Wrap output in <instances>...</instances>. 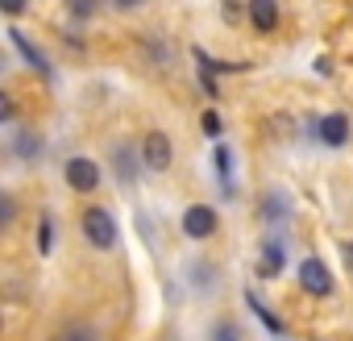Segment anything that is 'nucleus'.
Listing matches in <instances>:
<instances>
[{
  "label": "nucleus",
  "mask_w": 353,
  "mask_h": 341,
  "mask_svg": "<svg viewBox=\"0 0 353 341\" xmlns=\"http://www.w3.org/2000/svg\"><path fill=\"white\" fill-rule=\"evenodd\" d=\"M83 233H88V242L96 250H112L117 246V221H112V213L108 208H88L83 213Z\"/></svg>",
  "instance_id": "obj_1"
},
{
  "label": "nucleus",
  "mask_w": 353,
  "mask_h": 341,
  "mask_svg": "<svg viewBox=\"0 0 353 341\" xmlns=\"http://www.w3.org/2000/svg\"><path fill=\"white\" fill-rule=\"evenodd\" d=\"M299 287H303L307 295H316V300L332 295V275H328V266H324L320 258H303V262H299Z\"/></svg>",
  "instance_id": "obj_2"
},
{
  "label": "nucleus",
  "mask_w": 353,
  "mask_h": 341,
  "mask_svg": "<svg viewBox=\"0 0 353 341\" xmlns=\"http://www.w3.org/2000/svg\"><path fill=\"white\" fill-rule=\"evenodd\" d=\"M63 175H67V184H71L75 192H96V188H100V166H96L92 158H67Z\"/></svg>",
  "instance_id": "obj_3"
},
{
  "label": "nucleus",
  "mask_w": 353,
  "mask_h": 341,
  "mask_svg": "<svg viewBox=\"0 0 353 341\" xmlns=\"http://www.w3.org/2000/svg\"><path fill=\"white\" fill-rule=\"evenodd\" d=\"M183 233L196 237V242L212 237V233H216V208H208V204H192V208L183 213Z\"/></svg>",
  "instance_id": "obj_4"
},
{
  "label": "nucleus",
  "mask_w": 353,
  "mask_h": 341,
  "mask_svg": "<svg viewBox=\"0 0 353 341\" xmlns=\"http://www.w3.org/2000/svg\"><path fill=\"white\" fill-rule=\"evenodd\" d=\"M141 158H145V166H150V170H166V166H170V158H174L170 137H166V133H145V142H141Z\"/></svg>",
  "instance_id": "obj_5"
},
{
  "label": "nucleus",
  "mask_w": 353,
  "mask_h": 341,
  "mask_svg": "<svg viewBox=\"0 0 353 341\" xmlns=\"http://www.w3.org/2000/svg\"><path fill=\"white\" fill-rule=\"evenodd\" d=\"M320 142L332 146V150L345 146V142H349V117H345V113H328V117L320 121Z\"/></svg>",
  "instance_id": "obj_6"
},
{
  "label": "nucleus",
  "mask_w": 353,
  "mask_h": 341,
  "mask_svg": "<svg viewBox=\"0 0 353 341\" xmlns=\"http://www.w3.org/2000/svg\"><path fill=\"white\" fill-rule=\"evenodd\" d=\"M250 21H254V30L270 34L279 26V5L274 0H250Z\"/></svg>",
  "instance_id": "obj_7"
},
{
  "label": "nucleus",
  "mask_w": 353,
  "mask_h": 341,
  "mask_svg": "<svg viewBox=\"0 0 353 341\" xmlns=\"http://www.w3.org/2000/svg\"><path fill=\"white\" fill-rule=\"evenodd\" d=\"M9 42L17 46V55H21L30 67H38V75H42V79H50V75H54V67H50V63H46V59H42V55H38V50H34V46H30L21 34H17V30H9Z\"/></svg>",
  "instance_id": "obj_8"
},
{
  "label": "nucleus",
  "mask_w": 353,
  "mask_h": 341,
  "mask_svg": "<svg viewBox=\"0 0 353 341\" xmlns=\"http://www.w3.org/2000/svg\"><path fill=\"white\" fill-rule=\"evenodd\" d=\"M283 262H287L283 242H266V246H262V258H258V275H262V279H274V275L283 271Z\"/></svg>",
  "instance_id": "obj_9"
},
{
  "label": "nucleus",
  "mask_w": 353,
  "mask_h": 341,
  "mask_svg": "<svg viewBox=\"0 0 353 341\" xmlns=\"http://www.w3.org/2000/svg\"><path fill=\"white\" fill-rule=\"evenodd\" d=\"M112 162H117L121 184H137V158L129 154V146H117V150H112Z\"/></svg>",
  "instance_id": "obj_10"
},
{
  "label": "nucleus",
  "mask_w": 353,
  "mask_h": 341,
  "mask_svg": "<svg viewBox=\"0 0 353 341\" xmlns=\"http://www.w3.org/2000/svg\"><path fill=\"white\" fill-rule=\"evenodd\" d=\"M216 170H221V188L233 192V154H229V146H216Z\"/></svg>",
  "instance_id": "obj_11"
},
{
  "label": "nucleus",
  "mask_w": 353,
  "mask_h": 341,
  "mask_svg": "<svg viewBox=\"0 0 353 341\" xmlns=\"http://www.w3.org/2000/svg\"><path fill=\"white\" fill-rule=\"evenodd\" d=\"M67 13H71L75 21H88V17L100 13V0H67Z\"/></svg>",
  "instance_id": "obj_12"
},
{
  "label": "nucleus",
  "mask_w": 353,
  "mask_h": 341,
  "mask_svg": "<svg viewBox=\"0 0 353 341\" xmlns=\"http://www.w3.org/2000/svg\"><path fill=\"white\" fill-rule=\"evenodd\" d=\"M59 341H100V337H96L92 324H67V329L59 333Z\"/></svg>",
  "instance_id": "obj_13"
},
{
  "label": "nucleus",
  "mask_w": 353,
  "mask_h": 341,
  "mask_svg": "<svg viewBox=\"0 0 353 341\" xmlns=\"http://www.w3.org/2000/svg\"><path fill=\"white\" fill-rule=\"evenodd\" d=\"M13 150H17L21 158H34V154H38V137H34V133H13Z\"/></svg>",
  "instance_id": "obj_14"
},
{
  "label": "nucleus",
  "mask_w": 353,
  "mask_h": 341,
  "mask_svg": "<svg viewBox=\"0 0 353 341\" xmlns=\"http://www.w3.org/2000/svg\"><path fill=\"white\" fill-rule=\"evenodd\" d=\"M262 217L283 221V217H287V200H283V196H266V200H262Z\"/></svg>",
  "instance_id": "obj_15"
},
{
  "label": "nucleus",
  "mask_w": 353,
  "mask_h": 341,
  "mask_svg": "<svg viewBox=\"0 0 353 341\" xmlns=\"http://www.w3.org/2000/svg\"><path fill=\"white\" fill-rule=\"evenodd\" d=\"M245 300H250V308L258 312V320H262V324H266L270 333H283V320H279V316H270V312H266V308L258 304V295H245Z\"/></svg>",
  "instance_id": "obj_16"
},
{
  "label": "nucleus",
  "mask_w": 353,
  "mask_h": 341,
  "mask_svg": "<svg viewBox=\"0 0 353 341\" xmlns=\"http://www.w3.org/2000/svg\"><path fill=\"white\" fill-rule=\"evenodd\" d=\"M38 250L42 254L54 250V225H50V217H42V225H38Z\"/></svg>",
  "instance_id": "obj_17"
},
{
  "label": "nucleus",
  "mask_w": 353,
  "mask_h": 341,
  "mask_svg": "<svg viewBox=\"0 0 353 341\" xmlns=\"http://www.w3.org/2000/svg\"><path fill=\"white\" fill-rule=\"evenodd\" d=\"M212 341H241V333H237L229 320H221V324L212 329Z\"/></svg>",
  "instance_id": "obj_18"
},
{
  "label": "nucleus",
  "mask_w": 353,
  "mask_h": 341,
  "mask_svg": "<svg viewBox=\"0 0 353 341\" xmlns=\"http://www.w3.org/2000/svg\"><path fill=\"white\" fill-rule=\"evenodd\" d=\"M0 9H5L9 17H21L26 13V0H0Z\"/></svg>",
  "instance_id": "obj_19"
},
{
  "label": "nucleus",
  "mask_w": 353,
  "mask_h": 341,
  "mask_svg": "<svg viewBox=\"0 0 353 341\" xmlns=\"http://www.w3.org/2000/svg\"><path fill=\"white\" fill-rule=\"evenodd\" d=\"M204 129H208V133H221V117L208 113V117H204Z\"/></svg>",
  "instance_id": "obj_20"
},
{
  "label": "nucleus",
  "mask_w": 353,
  "mask_h": 341,
  "mask_svg": "<svg viewBox=\"0 0 353 341\" xmlns=\"http://www.w3.org/2000/svg\"><path fill=\"white\" fill-rule=\"evenodd\" d=\"M117 5H121V9H133V5H141V0H117Z\"/></svg>",
  "instance_id": "obj_21"
},
{
  "label": "nucleus",
  "mask_w": 353,
  "mask_h": 341,
  "mask_svg": "<svg viewBox=\"0 0 353 341\" xmlns=\"http://www.w3.org/2000/svg\"><path fill=\"white\" fill-rule=\"evenodd\" d=\"M349 258H353V242H349Z\"/></svg>",
  "instance_id": "obj_22"
}]
</instances>
